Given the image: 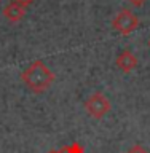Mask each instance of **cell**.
Returning a JSON list of instances; mask_svg holds the SVG:
<instances>
[{
	"label": "cell",
	"mask_w": 150,
	"mask_h": 153,
	"mask_svg": "<svg viewBox=\"0 0 150 153\" xmlns=\"http://www.w3.org/2000/svg\"><path fill=\"white\" fill-rule=\"evenodd\" d=\"M0 2H2V0H0Z\"/></svg>",
	"instance_id": "obj_12"
},
{
	"label": "cell",
	"mask_w": 150,
	"mask_h": 153,
	"mask_svg": "<svg viewBox=\"0 0 150 153\" xmlns=\"http://www.w3.org/2000/svg\"><path fill=\"white\" fill-rule=\"evenodd\" d=\"M85 110L88 112L93 118H102L110 112V100L101 93L96 91L94 94H91L85 102Z\"/></svg>",
	"instance_id": "obj_2"
},
{
	"label": "cell",
	"mask_w": 150,
	"mask_h": 153,
	"mask_svg": "<svg viewBox=\"0 0 150 153\" xmlns=\"http://www.w3.org/2000/svg\"><path fill=\"white\" fill-rule=\"evenodd\" d=\"M126 153H149L146 148H144L142 145H139V143H136V145H133L129 150L126 152Z\"/></svg>",
	"instance_id": "obj_7"
},
{
	"label": "cell",
	"mask_w": 150,
	"mask_h": 153,
	"mask_svg": "<svg viewBox=\"0 0 150 153\" xmlns=\"http://www.w3.org/2000/svg\"><path fill=\"white\" fill-rule=\"evenodd\" d=\"M149 46H150V38H149Z\"/></svg>",
	"instance_id": "obj_11"
},
{
	"label": "cell",
	"mask_w": 150,
	"mask_h": 153,
	"mask_svg": "<svg viewBox=\"0 0 150 153\" xmlns=\"http://www.w3.org/2000/svg\"><path fill=\"white\" fill-rule=\"evenodd\" d=\"M117 67L122 72H125V74H129L131 70H134L136 69V65H137V57L133 54V51L131 50H125V51H122L118 54V57H117Z\"/></svg>",
	"instance_id": "obj_4"
},
{
	"label": "cell",
	"mask_w": 150,
	"mask_h": 153,
	"mask_svg": "<svg viewBox=\"0 0 150 153\" xmlns=\"http://www.w3.org/2000/svg\"><path fill=\"white\" fill-rule=\"evenodd\" d=\"M48 153H57L56 150H50V152H48Z\"/></svg>",
	"instance_id": "obj_10"
},
{
	"label": "cell",
	"mask_w": 150,
	"mask_h": 153,
	"mask_svg": "<svg viewBox=\"0 0 150 153\" xmlns=\"http://www.w3.org/2000/svg\"><path fill=\"white\" fill-rule=\"evenodd\" d=\"M54 78H56L54 72H51L42 61L32 62L21 74V80L24 81V85H27V88L37 94L45 93L53 85Z\"/></svg>",
	"instance_id": "obj_1"
},
{
	"label": "cell",
	"mask_w": 150,
	"mask_h": 153,
	"mask_svg": "<svg viewBox=\"0 0 150 153\" xmlns=\"http://www.w3.org/2000/svg\"><path fill=\"white\" fill-rule=\"evenodd\" d=\"M112 26L115 30H118L122 35H128L133 30H136L139 26V18L129 10H122L117 13V16L113 18Z\"/></svg>",
	"instance_id": "obj_3"
},
{
	"label": "cell",
	"mask_w": 150,
	"mask_h": 153,
	"mask_svg": "<svg viewBox=\"0 0 150 153\" xmlns=\"http://www.w3.org/2000/svg\"><path fill=\"white\" fill-rule=\"evenodd\" d=\"M128 2L129 3H131L133 5V7H144V5H146V2H147V0H128Z\"/></svg>",
	"instance_id": "obj_9"
},
{
	"label": "cell",
	"mask_w": 150,
	"mask_h": 153,
	"mask_svg": "<svg viewBox=\"0 0 150 153\" xmlns=\"http://www.w3.org/2000/svg\"><path fill=\"white\" fill-rule=\"evenodd\" d=\"M13 2H16L18 5H21V7H29V5H32L34 2H35V0H13Z\"/></svg>",
	"instance_id": "obj_8"
},
{
	"label": "cell",
	"mask_w": 150,
	"mask_h": 153,
	"mask_svg": "<svg viewBox=\"0 0 150 153\" xmlns=\"http://www.w3.org/2000/svg\"><path fill=\"white\" fill-rule=\"evenodd\" d=\"M57 153H85V148L81 147L78 142H72L70 145L62 147Z\"/></svg>",
	"instance_id": "obj_6"
},
{
	"label": "cell",
	"mask_w": 150,
	"mask_h": 153,
	"mask_svg": "<svg viewBox=\"0 0 150 153\" xmlns=\"http://www.w3.org/2000/svg\"><path fill=\"white\" fill-rule=\"evenodd\" d=\"M2 13H3V16L7 18L10 22H18V21H21V19L24 18L26 8L21 7V5H18L16 2H11V3H8L7 7L2 10Z\"/></svg>",
	"instance_id": "obj_5"
}]
</instances>
